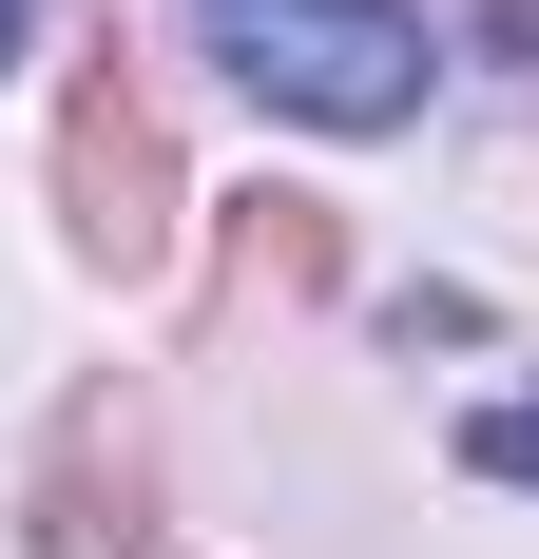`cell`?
Returning a JSON list of instances; mask_svg holds the SVG:
<instances>
[{"mask_svg": "<svg viewBox=\"0 0 539 559\" xmlns=\"http://www.w3.org/2000/svg\"><path fill=\"white\" fill-rule=\"evenodd\" d=\"M193 39H213L270 116H327V135L424 116V20H405V0H193Z\"/></svg>", "mask_w": 539, "mask_h": 559, "instance_id": "1", "label": "cell"}, {"mask_svg": "<svg viewBox=\"0 0 539 559\" xmlns=\"http://www.w3.org/2000/svg\"><path fill=\"white\" fill-rule=\"evenodd\" d=\"M463 463H482V483H539V405H482V425H463Z\"/></svg>", "mask_w": 539, "mask_h": 559, "instance_id": "2", "label": "cell"}, {"mask_svg": "<svg viewBox=\"0 0 539 559\" xmlns=\"http://www.w3.org/2000/svg\"><path fill=\"white\" fill-rule=\"evenodd\" d=\"M0 58H20V0H0Z\"/></svg>", "mask_w": 539, "mask_h": 559, "instance_id": "3", "label": "cell"}]
</instances>
